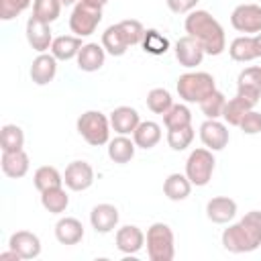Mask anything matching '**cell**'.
<instances>
[{"mask_svg": "<svg viewBox=\"0 0 261 261\" xmlns=\"http://www.w3.org/2000/svg\"><path fill=\"white\" fill-rule=\"evenodd\" d=\"M27 41L37 53H47L51 49V43H53L51 24L37 18V16H29V20H27Z\"/></svg>", "mask_w": 261, "mask_h": 261, "instance_id": "cell-11", "label": "cell"}, {"mask_svg": "<svg viewBox=\"0 0 261 261\" xmlns=\"http://www.w3.org/2000/svg\"><path fill=\"white\" fill-rule=\"evenodd\" d=\"M139 122L141 116L133 106H118L110 112V126L116 135H133Z\"/></svg>", "mask_w": 261, "mask_h": 261, "instance_id": "cell-20", "label": "cell"}, {"mask_svg": "<svg viewBox=\"0 0 261 261\" xmlns=\"http://www.w3.org/2000/svg\"><path fill=\"white\" fill-rule=\"evenodd\" d=\"M114 241H116V249H118L120 253H124V255H135V253H139V251L143 249V245H145V234H143V230H141L139 226H135V224H124V226H120V228L116 230Z\"/></svg>", "mask_w": 261, "mask_h": 261, "instance_id": "cell-16", "label": "cell"}, {"mask_svg": "<svg viewBox=\"0 0 261 261\" xmlns=\"http://www.w3.org/2000/svg\"><path fill=\"white\" fill-rule=\"evenodd\" d=\"M230 24L243 35L261 33V6L259 4H239L230 14Z\"/></svg>", "mask_w": 261, "mask_h": 261, "instance_id": "cell-8", "label": "cell"}, {"mask_svg": "<svg viewBox=\"0 0 261 261\" xmlns=\"http://www.w3.org/2000/svg\"><path fill=\"white\" fill-rule=\"evenodd\" d=\"M141 45H143V51L145 53H151V55H163L169 49L167 37H163L157 29H147Z\"/></svg>", "mask_w": 261, "mask_h": 261, "instance_id": "cell-36", "label": "cell"}, {"mask_svg": "<svg viewBox=\"0 0 261 261\" xmlns=\"http://www.w3.org/2000/svg\"><path fill=\"white\" fill-rule=\"evenodd\" d=\"M163 124L165 128H181L192 124V112L186 104H173L165 114H163Z\"/></svg>", "mask_w": 261, "mask_h": 261, "instance_id": "cell-31", "label": "cell"}, {"mask_svg": "<svg viewBox=\"0 0 261 261\" xmlns=\"http://www.w3.org/2000/svg\"><path fill=\"white\" fill-rule=\"evenodd\" d=\"M29 73L37 86H47L49 82H53V77L57 73V59L53 57V53H39L33 59Z\"/></svg>", "mask_w": 261, "mask_h": 261, "instance_id": "cell-18", "label": "cell"}, {"mask_svg": "<svg viewBox=\"0 0 261 261\" xmlns=\"http://www.w3.org/2000/svg\"><path fill=\"white\" fill-rule=\"evenodd\" d=\"M255 106H257L255 100H251V98H247L245 94L237 92L234 98L226 100L224 110H222V120H224L226 124H230V126H239V124H241V118H243L249 110H253Z\"/></svg>", "mask_w": 261, "mask_h": 261, "instance_id": "cell-19", "label": "cell"}, {"mask_svg": "<svg viewBox=\"0 0 261 261\" xmlns=\"http://www.w3.org/2000/svg\"><path fill=\"white\" fill-rule=\"evenodd\" d=\"M177 94L188 104H200L208 94L216 90V82L208 71H188L177 77Z\"/></svg>", "mask_w": 261, "mask_h": 261, "instance_id": "cell-3", "label": "cell"}, {"mask_svg": "<svg viewBox=\"0 0 261 261\" xmlns=\"http://www.w3.org/2000/svg\"><path fill=\"white\" fill-rule=\"evenodd\" d=\"M190 192H192V181L188 179L186 173H169L167 179L163 181V194L173 202L186 200Z\"/></svg>", "mask_w": 261, "mask_h": 261, "instance_id": "cell-27", "label": "cell"}, {"mask_svg": "<svg viewBox=\"0 0 261 261\" xmlns=\"http://www.w3.org/2000/svg\"><path fill=\"white\" fill-rule=\"evenodd\" d=\"M204 55L206 53H204L202 45L194 37L184 35V37L177 39V43H175V59L179 61V65H184L188 69H194V67H198L202 63Z\"/></svg>", "mask_w": 261, "mask_h": 261, "instance_id": "cell-12", "label": "cell"}, {"mask_svg": "<svg viewBox=\"0 0 261 261\" xmlns=\"http://www.w3.org/2000/svg\"><path fill=\"white\" fill-rule=\"evenodd\" d=\"M184 29H186V35L194 37L202 45L206 55H220L226 49L224 29L208 10L194 8L192 12H188L184 20Z\"/></svg>", "mask_w": 261, "mask_h": 261, "instance_id": "cell-1", "label": "cell"}, {"mask_svg": "<svg viewBox=\"0 0 261 261\" xmlns=\"http://www.w3.org/2000/svg\"><path fill=\"white\" fill-rule=\"evenodd\" d=\"M41 204L51 214H63L67 210V206H69V196L63 190V186L49 188V190L41 192Z\"/></svg>", "mask_w": 261, "mask_h": 261, "instance_id": "cell-28", "label": "cell"}, {"mask_svg": "<svg viewBox=\"0 0 261 261\" xmlns=\"http://www.w3.org/2000/svg\"><path fill=\"white\" fill-rule=\"evenodd\" d=\"M0 167H2V173L10 179H20L29 173V167H31V159L29 155L24 153V149H18V151H2V157H0Z\"/></svg>", "mask_w": 261, "mask_h": 261, "instance_id": "cell-14", "label": "cell"}, {"mask_svg": "<svg viewBox=\"0 0 261 261\" xmlns=\"http://www.w3.org/2000/svg\"><path fill=\"white\" fill-rule=\"evenodd\" d=\"M147 255L151 261H171L175 257L173 230L165 222H153L147 228Z\"/></svg>", "mask_w": 261, "mask_h": 261, "instance_id": "cell-5", "label": "cell"}, {"mask_svg": "<svg viewBox=\"0 0 261 261\" xmlns=\"http://www.w3.org/2000/svg\"><path fill=\"white\" fill-rule=\"evenodd\" d=\"M33 0H0V18L2 20H12L18 14H22Z\"/></svg>", "mask_w": 261, "mask_h": 261, "instance_id": "cell-40", "label": "cell"}, {"mask_svg": "<svg viewBox=\"0 0 261 261\" xmlns=\"http://www.w3.org/2000/svg\"><path fill=\"white\" fill-rule=\"evenodd\" d=\"M77 0H61V4H65V6H69V4H75Z\"/></svg>", "mask_w": 261, "mask_h": 261, "instance_id": "cell-46", "label": "cell"}, {"mask_svg": "<svg viewBox=\"0 0 261 261\" xmlns=\"http://www.w3.org/2000/svg\"><path fill=\"white\" fill-rule=\"evenodd\" d=\"M102 47H104V51H106L108 55H112V57H122V55L126 53L128 45H126V41L122 39L120 31H118V24H110V27L102 33Z\"/></svg>", "mask_w": 261, "mask_h": 261, "instance_id": "cell-29", "label": "cell"}, {"mask_svg": "<svg viewBox=\"0 0 261 261\" xmlns=\"http://www.w3.org/2000/svg\"><path fill=\"white\" fill-rule=\"evenodd\" d=\"M237 88H247L261 94V67L259 65L245 67L237 77Z\"/></svg>", "mask_w": 261, "mask_h": 261, "instance_id": "cell-39", "label": "cell"}, {"mask_svg": "<svg viewBox=\"0 0 261 261\" xmlns=\"http://www.w3.org/2000/svg\"><path fill=\"white\" fill-rule=\"evenodd\" d=\"M228 55L232 61H239V63H247V61L257 59L255 37L253 35H241V37L232 39V43L228 45Z\"/></svg>", "mask_w": 261, "mask_h": 261, "instance_id": "cell-26", "label": "cell"}, {"mask_svg": "<svg viewBox=\"0 0 261 261\" xmlns=\"http://www.w3.org/2000/svg\"><path fill=\"white\" fill-rule=\"evenodd\" d=\"M33 184L39 192H45L49 188H57V186H63V175L57 171V167L53 165H41L35 175H33Z\"/></svg>", "mask_w": 261, "mask_h": 261, "instance_id": "cell-30", "label": "cell"}, {"mask_svg": "<svg viewBox=\"0 0 261 261\" xmlns=\"http://www.w3.org/2000/svg\"><path fill=\"white\" fill-rule=\"evenodd\" d=\"M194 126H181V128H169L167 130V145L173 149V151H184L192 145L194 141Z\"/></svg>", "mask_w": 261, "mask_h": 261, "instance_id": "cell-38", "label": "cell"}, {"mask_svg": "<svg viewBox=\"0 0 261 261\" xmlns=\"http://www.w3.org/2000/svg\"><path fill=\"white\" fill-rule=\"evenodd\" d=\"M88 2H92V4H98V6H104L108 0H88Z\"/></svg>", "mask_w": 261, "mask_h": 261, "instance_id": "cell-45", "label": "cell"}, {"mask_svg": "<svg viewBox=\"0 0 261 261\" xmlns=\"http://www.w3.org/2000/svg\"><path fill=\"white\" fill-rule=\"evenodd\" d=\"M84 47L82 43V37L77 35H61V37H55L53 43H51V53L57 61H69L73 57H77L80 49Z\"/></svg>", "mask_w": 261, "mask_h": 261, "instance_id": "cell-23", "label": "cell"}, {"mask_svg": "<svg viewBox=\"0 0 261 261\" xmlns=\"http://www.w3.org/2000/svg\"><path fill=\"white\" fill-rule=\"evenodd\" d=\"M118 24V31L122 35V39L126 41L128 47H135V45H141L143 43V37H145V27L141 24V20L137 18H126V20H120L116 22Z\"/></svg>", "mask_w": 261, "mask_h": 261, "instance_id": "cell-33", "label": "cell"}, {"mask_svg": "<svg viewBox=\"0 0 261 261\" xmlns=\"http://www.w3.org/2000/svg\"><path fill=\"white\" fill-rule=\"evenodd\" d=\"M8 247L20 255L22 261L37 259L41 255V239L31 230H16L8 239Z\"/></svg>", "mask_w": 261, "mask_h": 261, "instance_id": "cell-13", "label": "cell"}, {"mask_svg": "<svg viewBox=\"0 0 261 261\" xmlns=\"http://www.w3.org/2000/svg\"><path fill=\"white\" fill-rule=\"evenodd\" d=\"M102 20V6L92 4L88 0H77L71 16H69V29L77 37H90Z\"/></svg>", "mask_w": 261, "mask_h": 261, "instance_id": "cell-6", "label": "cell"}, {"mask_svg": "<svg viewBox=\"0 0 261 261\" xmlns=\"http://www.w3.org/2000/svg\"><path fill=\"white\" fill-rule=\"evenodd\" d=\"M0 261H22V259H20V255H18L16 251H12V249L8 247V251L0 253Z\"/></svg>", "mask_w": 261, "mask_h": 261, "instance_id": "cell-43", "label": "cell"}, {"mask_svg": "<svg viewBox=\"0 0 261 261\" xmlns=\"http://www.w3.org/2000/svg\"><path fill=\"white\" fill-rule=\"evenodd\" d=\"M226 98L220 90H214L212 94H208L202 102H200V110L206 118H222V110H224Z\"/></svg>", "mask_w": 261, "mask_h": 261, "instance_id": "cell-37", "label": "cell"}, {"mask_svg": "<svg viewBox=\"0 0 261 261\" xmlns=\"http://www.w3.org/2000/svg\"><path fill=\"white\" fill-rule=\"evenodd\" d=\"M61 0H35L33 2V16L45 20V22H53L59 18L61 14Z\"/></svg>", "mask_w": 261, "mask_h": 261, "instance_id": "cell-35", "label": "cell"}, {"mask_svg": "<svg viewBox=\"0 0 261 261\" xmlns=\"http://www.w3.org/2000/svg\"><path fill=\"white\" fill-rule=\"evenodd\" d=\"M75 59H77V67H80L82 71L92 73V71H98V69L104 65L106 51H104V47L98 45V43H84V47L80 49V53H77Z\"/></svg>", "mask_w": 261, "mask_h": 261, "instance_id": "cell-21", "label": "cell"}, {"mask_svg": "<svg viewBox=\"0 0 261 261\" xmlns=\"http://www.w3.org/2000/svg\"><path fill=\"white\" fill-rule=\"evenodd\" d=\"M239 128H241L245 135H259V133H261V112H257L255 108L249 110V112L241 118Z\"/></svg>", "mask_w": 261, "mask_h": 261, "instance_id": "cell-41", "label": "cell"}, {"mask_svg": "<svg viewBox=\"0 0 261 261\" xmlns=\"http://www.w3.org/2000/svg\"><path fill=\"white\" fill-rule=\"evenodd\" d=\"M55 239L61 245H77L84 239V224L73 216H63L55 224Z\"/></svg>", "mask_w": 261, "mask_h": 261, "instance_id": "cell-22", "label": "cell"}, {"mask_svg": "<svg viewBox=\"0 0 261 261\" xmlns=\"http://www.w3.org/2000/svg\"><path fill=\"white\" fill-rule=\"evenodd\" d=\"M255 37V49H257V57H261V33L253 35Z\"/></svg>", "mask_w": 261, "mask_h": 261, "instance_id": "cell-44", "label": "cell"}, {"mask_svg": "<svg viewBox=\"0 0 261 261\" xmlns=\"http://www.w3.org/2000/svg\"><path fill=\"white\" fill-rule=\"evenodd\" d=\"M135 149H137V145H135V141L128 139V135H118L108 141V157L118 165L128 163L135 157Z\"/></svg>", "mask_w": 261, "mask_h": 261, "instance_id": "cell-25", "label": "cell"}, {"mask_svg": "<svg viewBox=\"0 0 261 261\" xmlns=\"http://www.w3.org/2000/svg\"><path fill=\"white\" fill-rule=\"evenodd\" d=\"M77 133L82 135V139L92 145V147H102V145H108L110 141V118L106 114H102L100 110H88L84 112L77 122Z\"/></svg>", "mask_w": 261, "mask_h": 261, "instance_id": "cell-4", "label": "cell"}, {"mask_svg": "<svg viewBox=\"0 0 261 261\" xmlns=\"http://www.w3.org/2000/svg\"><path fill=\"white\" fill-rule=\"evenodd\" d=\"M200 141L210 151H222L228 145V126L218 118H206L200 124Z\"/></svg>", "mask_w": 261, "mask_h": 261, "instance_id": "cell-9", "label": "cell"}, {"mask_svg": "<svg viewBox=\"0 0 261 261\" xmlns=\"http://www.w3.org/2000/svg\"><path fill=\"white\" fill-rule=\"evenodd\" d=\"M133 141L139 149H153L161 141V126L155 120H141L133 133Z\"/></svg>", "mask_w": 261, "mask_h": 261, "instance_id": "cell-24", "label": "cell"}, {"mask_svg": "<svg viewBox=\"0 0 261 261\" xmlns=\"http://www.w3.org/2000/svg\"><path fill=\"white\" fill-rule=\"evenodd\" d=\"M2 151H18L24 147V133L18 124H4L0 130Z\"/></svg>", "mask_w": 261, "mask_h": 261, "instance_id": "cell-32", "label": "cell"}, {"mask_svg": "<svg viewBox=\"0 0 261 261\" xmlns=\"http://www.w3.org/2000/svg\"><path fill=\"white\" fill-rule=\"evenodd\" d=\"M173 106V98L171 94L165 90V88H153L149 94H147V108L155 114H165L169 108Z\"/></svg>", "mask_w": 261, "mask_h": 261, "instance_id": "cell-34", "label": "cell"}, {"mask_svg": "<svg viewBox=\"0 0 261 261\" xmlns=\"http://www.w3.org/2000/svg\"><path fill=\"white\" fill-rule=\"evenodd\" d=\"M214 165H216V161H214L212 151L206 147H198L190 153V157L186 161V175L192 181V186L202 188L212 179Z\"/></svg>", "mask_w": 261, "mask_h": 261, "instance_id": "cell-7", "label": "cell"}, {"mask_svg": "<svg viewBox=\"0 0 261 261\" xmlns=\"http://www.w3.org/2000/svg\"><path fill=\"white\" fill-rule=\"evenodd\" d=\"M222 247L228 253L241 255L261 247V212L251 210L239 222L222 230Z\"/></svg>", "mask_w": 261, "mask_h": 261, "instance_id": "cell-2", "label": "cell"}, {"mask_svg": "<svg viewBox=\"0 0 261 261\" xmlns=\"http://www.w3.org/2000/svg\"><path fill=\"white\" fill-rule=\"evenodd\" d=\"M206 216L214 224H226L237 216V202L228 196L210 198L206 204Z\"/></svg>", "mask_w": 261, "mask_h": 261, "instance_id": "cell-15", "label": "cell"}, {"mask_svg": "<svg viewBox=\"0 0 261 261\" xmlns=\"http://www.w3.org/2000/svg\"><path fill=\"white\" fill-rule=\"evenodd\" d=\"M63 184L71 192H84L94 184V169L88 161H71L65 167Z\"/></svg>", "mask_w": 261, "mask_h": 261, "instance_id": "cell-10", "label": "cell"}, {"mask_svg": "<svg viewBox=\"0 0 261 261\" xmlns=\"http://www.w3.org/2000/svg\"><path fill=\"white\" fill-rule=\"evenodd\" d=\"M118 218H120L118 208L112 206V204H98L90 212V224H92V228L96 232H102V234L114 230L116 224H118Z\"/></svg>", "mask_w": 261, "mask_h": 261, "instance_id": "cell-17", "label": "cell"}, {"mask_svg": "<svg viewBox=\"0 0 261 261\" xmlns=\"http://www.w3.org/2000/svg\"><path fill=\"white\" fill-rule=\"evenodd\" d=\"M196 4H198V0H167L169 10L175 14H188L196 8Z\"/></svg>", "mask_w": 261, "mask_h": 261, "instance_id": "cell-42", "label": "cell"}]
</instances>
